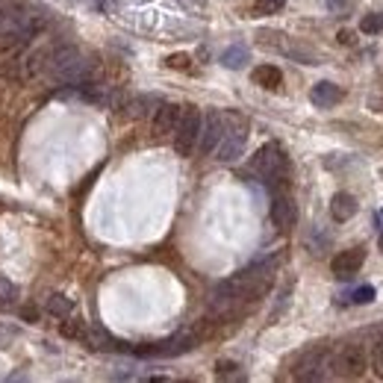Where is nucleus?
<instances>
[{"label": "nucleus", "mask_w": 383, "mask_h": 383, "mask_svg": "<svg viewBox=\"0 0 383 383\" xmlns=\"http://www.w3.org/2000/svg\"><path fill=\"white\" fill-rule=\"evenodd\" d=\"M48 313L56 315V318H65V315L74 313V301H71L68 295H50V301H48Z\"/></svg>", "instance_id": "a211bd4d"}, {"label": "nucleus", "mask_w": 383, "mask_h": 383, "mask_svg": "<svg viewBox=\"0 0 383 383\" xmlns=\"http://www.w3.org/2000/svg\"><path fill=\"white\" fill-rule=\"evenodd\" d=\"M248 59H251V50L245 45H230L225 53H221V65L230 68V71H239V68H245Z\"/></svg>", "instance_id": "f3484780"}, {"label": "nucleus", "mask_w": 383, "mask_h": 383, "mask_svg": "<svg viewBox=\"0 0 383 383\" xmlns=\"http://www.w3.org/2000/svg\"><path fill=\"white\" fill-rule=\"evenodd\" d=\"M271 221H274V225H277L280 230L295 227V221H298V210H295V200H292L286 192L274 195V200H271Z\"/></svg>", "instance_id": "9b49d317"}, {"label": "nucleus", "mask_w": 383, "mask_h": 383, "mask_svg": "<svg viewBox=\"0 0 383 383\" xmlns=\"http://www.w3.org/2000/svg\"><path fill=\"white\" fill-rule=\"evenodd\" d=\"M83 342H86V345L89 348H95V351H115L118 348V342L109 336V333H104V330H100V328H86L83 330Z\"/></svg>", "instance_id": "dca6fc26"}, {"label": "nucleus", "mask_w": 383, "mask_h": 383, "mask_svg": "<svg viewBox=\"0 0 383 383\" xmlns=\"http://www.w3.org/2000/svg\"><path fill=\"white\" fill-rule=\"evenodd\" d=\"M200 139V112L195 107H186L177 118V127H174V151L180 156H189Z\"/></svg>", "instance_id": "39448f33"}, {"label": "nucleus", "mask_w": 383, "mask_h": 383, "mask_svg": "<svg viewBox=\"0 0 383 383\" xmlns=\"http://www.w3.org/2000/svg\"><path fill=\"white\" fill-rule=\"evenodd\" d=\"M48 68H50V77L63 80V83H80V80L89 77V63L77 48H59L48 59Z\"/></svg>", "instance_id": "7ed1b4c3"}, {"label": "nucleus", "mask_w": 383, "mask_h": 383, "mask_svg": "<svg viewBox=\"0 0 383 383\" xmlns=\"http://www.w3.org/2000/svg\"><path fill=\"white\" fill-rule=\"evenodd\" d=\"M328 369H330V357L325 351H310L304 360L298 362L295 377L298 380H325L328 377Z\"/></svg>", "instance_id": "1a4fd4ad"}, {"label": "nucleus", "mask_w": 383, "mask_h": 383, "mask_svg": "<svg viewBox=\"0 0 383 383\" xmlns=\"http://www.w3.org/2000/svg\"><path fill=\"white\" fill-rule=\"evenodd\" d=\"M15 295H18V289L9 284V280L0 277V301H6V304H9V301H15Z\"/></svg>", "instance_id": "a878e982"}, {"label": "nucleus", "mask_w": 383, "mask_h": 383, "mask_svg": "<svg viewBox=\"0 0 383 383\" xmlns=\"http://www.w3.org/2000/svg\"><path fill=\"white\" fill-rule=\"evenodd\" d=\"M374 221H377V225H380V227H383V210H380V212H377V215H374Z\"/></svg>", "instance_id": "cd10ccee"}, {"label": "nucleus", "mask_w": 383, "mask_h": 383, "mask_svg": "<svg viewBox=\"0 0 383 383\" xmlns=\"http://www.w3.org/2000/svg\"><path fill=\"white\" fill-rule=\"evenodd\" d=\"M286 6V0H254V12L257 15H277Z\"/></svg>", "instance_id": "aec40b11"}, {"label": "nucleus", "mask_w": 383, "mask_h": 383, "mask_svg": "<svg viewBox=\"0 0 383 383\" xmlns=\"http://www.w3.org/2000/svg\"><path fill=\"white\" fill-rule=\"evenodd\" d=\"M360 30L362 33H380L383 30V12H372V15H366V18H362V21H360Z\"/></svg>", "instance_id": "412c9836"}, {"label": "nucleus", "mask_w": 383, "mask_h": 383, "mask_svg": "<svg viewBox=\"0 0 383 383\" xmlns=\"http://www.w3.org/2000/svg\"><path fill=\"white\" fill-rule=\"evenodd\" d=\"M227 130V115H221L218 109H210L207 118L200 121V139H198V145L204 153H212L221 142V136H225Z\"/></svg>", "instance_id": "6e6552de"}, {"label": "nucleus", "mask_w": 383, "mask_h": 383, "mask_svg": "<svg viewBox=\"0 0 383 383\" xmlns=\"http://www.w3.org/2000/svg\"><path fill=\"white\" fill-rule=\"evenodd\" d=\"M374 298H377L374 286H360V289H354V292L348 295V301H351V304H372Z\"/></svg>", "instance_id": "5701e85b"}, {"label": "nucleus", "mask_w": 383, "mask_h": 383, "mask_svg": "<svg viewBox=\"0 0 383 383\" xmlns=\"http://www.w3.org/2000/svg\"><path fill=\"white\" fill-rule=\"evenodd\" d=\"M369 362H372V369L377 377H383V336L372 345V354H369Z\"/></svg>", "instance_id": "4be33fe9"}, {"label": "nucleus", "mask_w": 383, "mask_h": 383, "mask_svg": "<svg viewBox=\"0 0 383 383\" xmlns=\"http://www.w3.org/2000/svg\"><path fill=\"white\" fill-rule=\"evenodd\" d=\"M63 325H59V333H63L65 339H83V330H86V325L83 321H77V318H59Z\"/></svg>", "instance_id": "6ab92c4d"}, {"label": "nucleus", "mask_w": 383, "mask_h": 383, "mask_svg": "<svg viewBox=\"0 0 383 383\" xmlns=\"http://www.w3.org/2000/svg\"><path fill=\"white\" fill-rule=\"evenodd\" d=\"M251 168L263 177L269 186H284L286 174H289V159L277 142H269L257 151V156L251 159Z\"/></svg>", "instance_id": "f03ea898"}, {"label": "nucleus", "mask_w": 383, "mask_h": 383, "mask_svg": "<svg viewBox=\"0 0 383 383\" xmlns=\"http://www.w3.org/2000/svg\"><path fill=\"white\" fill-rule=\"evenodd\" d=\"M245 142H248V127L236 118V127H227L225 130V136H221L215 153H218L221 163H236V159L242 156V151H245Z\"/></svg>", "instance_id": "0eeeda50"}, {"label": "nucleus", "mask_w": 383, "mask_h": 383, "mask_svg": "<svg viewBox=\"0 0 383 383\" xmlns=\"http://www.w3.org/2000/svg\"><path fill=\"white\" fill-rule=\"evenodd\" d=\"M254 83L269 89V92H277L280 86H284V74H280L277 65H257L254 68Z\"/></svg>", "instance_id": "2eb2a0df"}, {"label": "nucleus", "mask_w": 383, "mask_h": 383, "mask_svg": "<svg viewBox=\"0 0 383 383\" xmlns=\"http://www.w3.org/2000/svg\"><path fill=\"white\" fill-rule=\"evenodd\" d=\"M330 369L339 374V377H362L369 369V360H366V351H362V345H357V342H351V345H342L333 357H330Z\"/></svg>", "instance_id": "20e7f679"}, {"label": "nucleus", "mask_w": 383, "mask_h": 383, "mask_svg": "<svg viewBox=\"0 0 383 383\" xmlns=\"http://www.w3.org/2000/svg\"><path fill=\"white\" fill-rule=\"evenodd\" d=\"M189 63H192V59H189L186 53H174V56H168V59H166V65H168V68H177V71H186V68H189Z\"/></svg>", "instance_id": "393cba45"}, {"label": "nucleus", "mask_w": 383, "mask_h": 383, "mask_svg": "<svg viewBox=\"0 0 383 383\" xmlns=\"http://www.w3.org/2000/svg\"><path fill=\"white\" fill-rule=\"evenodd\" d=\"M274 266H277V259H266V263H257L245 271L233 274L230 280H225V284H218L215 292H212V307L221 310V313H230L233 307L245 304V301L259 298L271 284Z\"/></svg>", "instance_id": "f257e3e1"}, {"label": "nucleus", "mask_w": 383, "mask_h": 383, "mask_svg": "<svg viewBox=\"0 0 383 383\" xmlns=\"http://www.w3.org/2000/svg\"><path fill=\"white\" fill-rule=\"evenodd\" d=\"M198 330L195 328H186V330H180L174 333L171 339L166 342H156V345H148V348H136V354H145V357H180V354H186L198 345Z\"/></svg>", "instance_id": "423d86ee"}, {"label": "nucleus", "mask_w": 383, "mask_h": 383, "mask_svg": "<svg viewBox=\"0 0 383 383\" xmlns=\"http://www.w3.org/2000/svg\"><path fill=\"white\" fill-rule=\"evenodd\" d=\"M310 100H313L315 107H321V109H330V107H336L339 100H342V89H339L336 83H328V80H321V83L313 86Z\"/></svg>", "instance_id": "f8f14e48"}, {"label": "nucleus", "mask_w": 383, "mask_h": 383, "mask_svg": "<svg viewBox=\"0 0 383 383\" xmlns=\"http://www.w3.org/2000/svg\"><path fill=\"white\" fill-rule=\"evenodd\" d=\"M339 42H342V45H351V42H354V36H351L348 30H342V33H339Z\"/></svg>", "instance_id": "bb28decb"}, {"label": "nucleus", "mask_w": 383, "mask_h": 383, "mask_svg": "<svg viewBox=\"0 0 383 383\" xmlns=\"http://www.w3.org/2000/svg\"><path fill=\"white\" fill-rule=\"evenodd\" d=\"M330 215L333 221H351L357 215V198L348 192H336L330 200Z\"/></svg>", "instance_id": "4468645a"}, {"label": "nucleus", "mask_w": 383, "mask_h": 383, "mask_svg": "<svg viewBox=\"0 0 383 383\" xmlns=\"http://www.w3.org/2000/svg\"><path fill=\"white\" fill-rule=\"evenodd\" d=\"M362 263H366V251H362V248H351V251H342V254L333 257L330 271L339 280H348V277H354L362 269Z\"/></svg>", "instance_id": "9d476101"}, {"label": "nucleus", "mask_w": 383, "mask_h": 383, "mask_svg": "<svg viewBox=\"0 0 383 383\" xmlns=\"http://www.w3.org/2000/svg\"><path fill=\"white\" fill-rule=\"evenodd\" d=\"M377 248H380V254H383V227H380V239H377Z\"/></svg>", "instance_id": "c85d7f7f"}, {"label": "nucleus", "mask_w": 383, "mask_h": 383, "mask_svg": "<svg viewBox=\"0 0 383 383\" xmlns=\"http://www.w3.org/2000/svg\"><path fill=\"white\" fill-rule=\"evenodd\" d=\"M177 118H180V107H174V104H159V109H156V115H153V136L174 133Z\"/></svg>", "instance_id": "ddd939ff"}, {"label": "nucleus", "mask_w": 383, "mask_h": 383, "mask_svg": "<svg viewBox=\"0 0 383 383\" xmlns=\"http://www.w3.org/2000/svg\"><path fill=\"white\" fill-rule=\"evenodd\" d=\"M325 4L333 15H348L354 9V0H325Z\"/></svg>", "instance_id": "b1692460"}]
</instances>
